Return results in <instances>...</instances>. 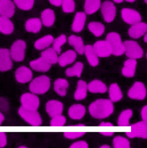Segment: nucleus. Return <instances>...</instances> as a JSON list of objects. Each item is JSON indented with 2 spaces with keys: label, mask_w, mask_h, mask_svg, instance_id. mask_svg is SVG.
I'll list each match as a JSON object with an SVG mask.
<instances>
[{
  "label": "nucleus",
  "mask_w": 147,
  "mask_h": 148,
  "mask_svg": "<svg viewBox=\"0 0 147 148\" xmlns=\"http://www.w3.org/2000/svg\"><path fill=\"white\" fill-rule=\"evenodd\" d=\"M89 111L91 115L95 119H105L113 112V104L110 100L100 99L91 103Z\"/></svg>",
  "instance_id": "obj_1"
},
{
  "label": "nucleus",
  "mask_w": 147,
  "mask_h": 148,
  "mask_svg": "<svg viewBox=\"0 0 147 148\" xmlns=\"http://www.w3.org/2000/svg\"><path fill=\"white\" fill-rule=\"evenodd\" d=\"M51 86L50 79L45 75L39 76L34 79L29 85V89L35 94H43L49 89Z\"/></svg>",
  "instance_id": "obj_2"
},
{
  "label": "nucleus",
  "mask_w": 147,
  "mask_h": 148,
  "mask_svg": "<svg viewBox=\"0 0 147 148\" xmlns=\"http://www.w3.org/2000/svg\"><path fill=\"white\" fill-rule=\"evenodd\" d=\"M106 40L111 46L112 54L118 56L124 54L125 52L124 45L122 42L120 36L118 33L111 32L108 33Z\"/></svg>",
  "instance_id": "obj_3"
},
{
  "label": "nucleus",
  "mask_w": 147,
  "mask_h": 148,
  "mask_svg": "<svg viewBox=\"0 0 147 148\" xmlns=\"http://www.w3.org/2000/svg\"><path fill=\"white\" fill-rule=\"evenodd\" d=\"M18 112L21 117L31 126L39 127L42 124V118L37 110L27 109L22 106Z\"/></svg>",
  "instance_id": "obj_4"
},
{
  "label": "nucleus",
  "mask_w": 147,
  "mask_h": 148,
  "mask_svg": "<svg viewBox=\"0 0 147 148\" xmlns=\"http://www.w3.org/2000/svg\"><path fill=\"white\" fill-rule=\"evenodd\" d=\"M123 44L125 49L124 53L129 58L136 60L143 56V50L137 42L129 40L125 41Z\"/></svg>",
  "instance_id": "obj_5"
},
{
  "label": "nucleus",
  "mask_w": 147,
  "mask_h": 148,
  "mask_svg": "<svg viewBox=\"0 0 147 148\" xmlns=\"http://www.w3.org/2000/svg\"><path fill=\"white\" fill-rule=\"evenodd\" d=\"M27 47L26 42L23 40H16L11 46L10 53L11 58L16 62L23 61L25 58Z\"/></svg>",
  "instance_id": "obj_6"
},
{
  "label": "nucleus",
  "mask_w": 147,
  "mask_h": 148,
  "mask_svg": "<svg viewBox=\"0 0 147 148\" xmlns=\"http://www.w3.org/2000/svg\"><path fill=\"white\" fill-rule=\"evenodd\" d=\"M126 134L130 138L139 137L147 139V123L142 121L132 124L130 130L126 132Z\"/></svg>",
  "instance_id": "obj_7"
},
{
  "label": "nucleus",
  "mask_w": 147,
  "mask_h": 148,
  "mask_svg": "<svg viewBox=\"0 0 147 148\" xmlns=\"http://www.w3.org/2000/svg\"><path fill=\"white\" fill-rule=\"evenodd\" d=\"M22 106L27 109L37 110L39 106V99L33 93H26L21 97Z\"/></svg>",
  "instance_id": "obj_8"
},
{
  "label": "nucleus",
  "mask_w": 147,
  "mask_h": 148,
  "mask_svg": "<svg viewBox=\"0 0 147 148\" xmlns=\"http://www.w3.org/2000/svg\"><path fill=\"white\" fill-rule=\"evenodd\" d=\"M122 20L128 24L133 25L140 22L142 21L141 16L136 10L130 8L122 9L121 11Z\"/></svg>",
  "instance_id": "obj_9"
},
{
  "label": "nucleus",
  "mask_w": 147,
  "mask_h": 148,
  "mask_svg": "<svg viewBox=\"0 0 147 148\" xmlns=\"http://www.w3.org/2000/svg\"><path fill=\"white\" fill-rule=\"evenodd\" d=\"M146 95V89L143 83L140 82L135 83L129 89L128 95L129 98L134 99L143 100Z\"/></svg>",
  "instance_id": "obj_10"
},
{
  "label": "nucleus",
  "mask_w": 147,
  "mask_h": 148,
  "mask_svg": "<svg viewBox=\"0 0 147 148\" xmlns=\"http://www.w3.org/2000/svg\"><path fill=\"white\" fill-rule=\"evenodd\" d=\"M101 12L105 21L107 23H111L116 16V7L111 2L106 1L101 6Z\"/></svg>",
  "instance_id": "obj_11"
},
{
  "label": "nucleus",
  "mask_w": 147,
  "mask_h": 148,
  "mask_svg": "<svg viewBox=\"0 0 147 148\" xmlns=\"http://www.w3.org/2000/svg\"><path fill=\"white\" fill-rule=\"evenodd\" d=\"M92 47L98 57H108L112 54L111 46L106 40L98 41Z\"/></svg>",
  "instance_id": "obj_12"
},
{
  "label": "nucleus",
  "mask_w": 147,
  "mask_h": 148,
  "mask_svg": "<svg viewBox=\"0 0 147 148\" xmlns=\"http://www.w3.org/2000/svg\"><path fill=\"white\" fill-rule=\"evenodd\" d=\"M13 66L10 51L8 49H0V71H9Z\"/></svg>",
  "instance_id": "obj_13"
},
{
  "label": "nucleus",
  "mask_w": 147,
  "mask_h": 148,
  "mask_svg": "<svg viewBox=\"0 0 147 148\" xmlns=\"http://www.w3.org/2000/svg\"><path fill=\"white\" fill-rule=\"evenodd\" d=\"M32 72L27 66H21L16 71V80L21 84H25L29 82L32 79Z\"/></svg>",
  "instance_id": "obj_14"
},
{
  "label": "nucleus",
  "mask_w": 147,
  "mask_h": 148,
  "mask_svg": "<svg viewBox=\"0 0 147 148\" xmlns=\"http://www.w3.org/2000/svg\"><path fill=\"white\" fill-rule=\"evenodd\" d=\"M63 104L57 100H50L46 104V110L51 118L60 115L63 111Z\"/></svg>",
  "instance_id": "obj_15"
},
{
  "label": "nucleus",
  "mask_w": 147,
  "mask_h": 148,
  "mask_svg": "<svg viewBox=\"0 0 147 148\" xmlns=\"http://www.w3.org/2000/svg\"><path fill=\"white\" fill-rule=\"evenodd\" d=\"M15 13V6L10 0H0V15L10 18Z\"/></svg>",
  "instance_id": "obj_16"
},
{
  "label": "nucleus",
  "mask_w": 147,
  "mask_h": 148,
  "mask_svg": "<svg viewBox=\"0 0 147 148\" xmlns=\"http://www.w3.org/2000/svg\"><path fill=\"white\" fill-rule=\"evenodd\" d=\"M147 31L146 23L140 22L131 26L129 30V34L132 38H138L145 35Z\"/></svg>",
  "instance_id": "obj_17"
},
{
  "label": "nucleus",
  "mask_w": 147,
  "mask_h": 148,
  "mask_svg": "<svg viewBox=\"0 0 147 148\" xmlns=\"http://www.w3.org/2000/svg\"><path fill=\"white\" fill-rule=\"evenodd\" d=\"M30 66L35 71L44 72L49 70L51 67V64L43 58L41 57L38 59L31 61Z\"/></svg>",
  "instance_id": "obj_18"
},
{
  "label": "nucleus",
  "mask_w": 147,
  "mask_h": 148,
  "mask_svg": "<svg viewBox=\"0 0 147 148\" xmlns=\"http://www.w3.org/2000/svg\"><path fill=\"white\" fill-rule=\"evenodd\" d=\"M137 61L136 60L129 59L127 60L124 64L122 68V74L127 77H132L134 76L136 69Z\"/></svg>",
  "instance_id": "obj_19"
},
{
  "label": "nucleus",
  "mask_w": 147,
  "mask_h": 148,
  "mask_svg": "<svg viewBox=\"0 0 147 148\" xmlns=\"http://www.w3.org/2000/svg\"><path fill=\"white\" fill-rule=\"evenodd\" d=\"M86 16L83 12L77 13L72 24V29L75 32H79L82 31L84 27Z\"/></svg>",
  "instance_id": "obj_20"
},
{
  "label": "nucleus",
  "mask_w": 147,
  "mask_h": 148,
  "mask_svg": "<svg viewBox=\"0 0 147 148\" xmlns=\"http://www.w3.org/2000/svg\"><path fill=\"white\" fill-rule=\"evenodd\" d=\"M77 57V53L74 51L68 50L58 58V62L60 66L64 67L73 63Z\"/></svg>",
  "instance_id": "obj_21"
},
{
  "label": "nucleus",
  "mask_w": 147,
  "mask_h": 148,
  "mask_svg": "<svg viewBox=\"0 0 147 148\" xmlns=\"http://www.w3.org/2000/svg\"><path fill=\"white\" fill-rule=\"evenodd\" d=\"M85 108L83 105L77 104L70 107L69 110V115L71 119L74 120H79L84 116Z\"/></svg>",
  "instance_id": "obj_22"
},
{
  "label": "nucleus",
  "mask_w": 147,
  "mask_h": 148,
  "mask_svg": "<svg viewBox=\"0 0 147 148\" xmlns=\"http://www.w3.org/2000/svg\"><path fill=\"white\" fill-rule=\"evenodd\" d=\"M55 20V12L51 9L44 10L41 14V21L45 27H50L54 24Z\"/></svg>",
  "instance_id": "obj_23"
},
{
  "label": "nucleus",
  "mask_w": 147,
  "mask_h": 148,
  "mask_svg": "<svg viewBox=\"0 0 147 148\" xmlns=\"http://www.w3.org/2000/svg\"><path fill=\"white\" fill-rule=\"evenodd\" d=\"M42 27V21L37 18H30L27 21L25 24L26 30L32 33H36L39 32Z\"/></svg>",
  "instance_id": "obj_24"
},
{
  "label": "nucleus",
  "mask_w": 147,
  "mask_h": 148,
  "mask_svg": "<svg viewBox=\"0 0 147 148\" xmlns=\"http://www.w3.org/2000/svg\"><path fill=\"white\" fill-rule=\"evenodd\" d=\"M14 30V25L10 18L0 16V32L5 35H10Z\"/></svg>",
  "instance_id": "obj_25"
},
{
  "label": "nucleus",
  "mask_w": 147,
  "mask_h": 148,
  "mask_svg": "<svg viewBox=\"0 0 147 148\" xmlns=\"http://www.w3.org/2000/svg\"><path fill=\"white\" fill-rule=\"evenodd\" d=\"M88 63L92 66H95L99 64L98 57L94 50L92 46L87 45L85 46L84 52Z\"/></svg>",
  "instance_id": "obj_26"
},
{
  "label": "nucleus",
  "mask_w": 147,
  "mask_h": 148,
  "mask_svg": "<svg viewBox=\"0 0 147 148\" xmlns=\"http://www.w3.org/2000/svg\"><path fill=\"white\" fill-rule=\"evenodd\" d=\"M68 41L69 44L73 46L79 54L80 55L83 54L85 46L84 45L83 39L80 37L72 35L69 37Z\"/></svg>",
  "instance_id": "obj_27"
},
{
  "label": "nucleus",
  "mask_w": 147,
  "mask_h": 148,
  "mask_svg": "<svg viewBox=\"0 0 147 148\" xmlns=\"http://www.w3.org/2000/svg\"><path fill=\"white\" fill-rule=\"evenodd\" d=\"M54 39V38L51 35H46L36 40L35 42L34 46L38 50L44 49L53 43Z\"/></svg>",
  "instance_id": "obj_28"
},
{
  "label": "nucleus",
  "mask_w": 147,
  "mask_h": 148,
  "mask_svg": "<svg viewBox=\"0 0 147 148\" xmlns=\"http://www.w3.org/2000/svg\"><path fill=\"white\" fill-rule=\"evenodd\" d=\"M89 92L94 93H103L107 90V87L104 83L99 80H94L88 85Z\"/></svg>",
  "instance_id": "obj_29"
},
{
  "label": "nucleus",
  "mask_w": 147,
  "mask_h": 148,
  "mask_svg": "<svg viewBox=\"0 0 147 148\" xmlns=\"http://www.w3.org/2000/svg\"><path fill=\"white\" fill-rule=\"evenodd\" d=\"M88 85L85 81L79 80L77 83V87L75 92L74 98L77 100L83 99L86 97Z\"/></svg>",
  "instance_id": "obj_30"
},
{
  "label": "nucleus",
  "mask_w": 147,
  "mask_h": 148,
  "mask_svg": "<svg viewBox=\"0 0 147 148\" xmlns=\"http://www.w3.org/2000/svg\"><path fill=\"white\" fill-rule=\"evenodd\" d=\"M41 57L51 65L58 62L57 53L53 48H48L44 51L41 54Z\"/></svg>",
  "instance_id": "obj_31"
},
{
  "label": "nucleus",
  "mask_w": 147,
  "mask_h": 148,
  "mask_svg": "<svg viewBox=\"0 0 147 148\" xmlns=\"http://www.w3.org/2000/svg\"><path fill=\"white\" fill-rule=\"evenodd\" d=\"M68 86V82L64 79H58L54 83L55 91L60 96H64L66 95V90Z\"/></svg>",
  "instance_id": "obj_32"
},
{
  "label": "nucleus",
  "mask_w": 147,
  "mask_h": 148,
  "mask_svg": "<svg viewBox=\"0 0 147 148\" xmlns=\"http://www.w3.org/2000/svg\"><path fill=\"white\" fill-rule=\"evenodd\" d=\"M100 6L101 0H85V11L88 14H92L98 11Z\"/></svg>",
  "instance_id": "obj_33"
},
{
  "label": "nucleus",
  "mask_w": 147,
  "mask_h": 148,
  "mask_svg": "<svg viewBox=\"0 0 147 148\" xmlns=\"http://www.w3.org/2000/svg\"><path fill=\"white\" fill-rule=\"evenodd\" d=\"M109 92L110 100L112 102H117L122 98V92L117 84L111 85L109 88Z\"/></svg>",
  "instance_id": "obj_34"
},
{
  "label": "nucleus",
  "mask_w": 147,
  "mask_h": 148,
  "mask_svg": "<svg viewBox=\"0 0 147 148\" xmlns=\"http://www.w3.org/2000/svg\"><path fill=\"white\" fill-rule=\"evenodd\" d=\"M133 115V112L130 109L123 111L120 114L118 121V126L121 127L129 126V120Z\"/></svg>",
  "instance_id": "obj_35"
},
{
  "label": "nucleus",
  "mask_w": 147,
  "mask_h": 148,
  "mask_svg": "<svg viewBox=\"0 0 147 148\" xmlns=\"http://www.w3.org/2000/svg\"><path fill=\"white\" fill-rule=\"evenodd\" d=\"M88 28L90 31L96 37H99L103 35L105 31L104 25L101 23L97 22H92L89 23Z\"/></svg>",
  "instance_id": "obj_36"
},
{
  "label": "nucleus",
  "mask_w": 147,
  "mask_h": 148,
  "mask_svg": "<svg viewBox=\"0 0 147 148\" xmlns=\"http://www.w3.org/2000/svg\"><path fill=\"white\" fill-rule=\"evenodd\" d=\"M83 69V64L81 62L76 63L72 67L68 68L66 71V75L68 77H79L81 76Z\"/></svg>",
  "instance_id": "obj_37"
},
{
  "label": "nucleus",
  "mask_w": 147,
  "mask_h": 148,
  "mask_svg": "<svg viewBox=\"0 0 147 148\" xmlns=\"http://www.w3.org/2000/svg\"><path fill=\"white\" fill-rule=\"evenodd\" d=\"M113 146L115 148H130V143L129 141L126 138L118 136L113 139Z\"/></svg>",
  "instance_id": "obj_38"
},
{
  "label": "nucleus",
  "mask_w": 147,
  "mask_h": 148,
  "mask_svg": "<svg viewBox=\"0 0 147 148\" xmlns=\"http://www.w3.org/2000/svg\"><path fill=\"white\" fill-rule=\"evenodd\" d=\"M15 4L20 9L29 10L31 9L34 4V0H14Z\"/></svg>",
  "instance_id": "obj_39"
},
{
  "label": "nucleus",
  "mask_w": 147,
  "mask_h": 148,
  "mask_svg": "<svg viewBox=\"0 0 147 148\" xmlns=\"http://www.w3.org/2000/svg\"><path fill=\"white\" fill-rule=\"evenodd\" d=\"M66 38L65 35H61L59 37L54 39L53 42V48L57 51V54H59L61 51V47L66 42Z\"/></svg>",
  "instance_id": "obj_40"
},
{
  "label": "nucleus",
  "mask_w": 147,
  "mask_h": 148,
  "mask_svg": "<svg viewBox=\"0 0 147 148\" xmlns=\"http://www.w3.org/2000/svg\"><path fill=\"white\" fill-rule=\"evenodd\" d=\"M61 5L64 12L72 13L75 10V3L73 0H62Z\"/></svg>",
  "instance_id": "obj_41"
},
{
  "label": "nucleus",
  "mask_w": 147,
  "mask_h": 148,
  "mask_svg": "<svg viewBox=\"0 0 147 148\" xmlns=\"http://www.w3.org/2000/svg\"><path fill=\"white\" fill-rule=\"evenodd\" d=\"M51 121V126L54 127H62L64 125L66 121V119L61 114L55 116L52 118Z\"/></svg>",
  "instance_id": "obj_42"
},
{
  "label": "nucleus",
  "mask_w": 147,
  "mask_h": 148,
  "mask_svg": "<svg viewBox=\"0 0 147 148\" xmlns=\"http://www.w3.org/2000/svg\"><path fill=\"white\" fill-rule=\"evenodd\" d=\"M85 134V132L82 131H66L64 133V136L67 139H73L83 136Z\"/></svg>",
  "instance_id": "obj_43"
},
{
  "label": "nucleus",
  "mask_w": 147,
  "mask_h": 148,
  "mask_svg": "<svg viewBox=\"0 0 147 148\" xmlns=\"http://www.w3.org/2000/svg\"><path fill=\"white\" fill-rule=\"evenodd\" d=\"M88 144L84 141H80L77 142L71 145L70 148H88Z\"/></svg>",
  "instance_id": "obj_44"
},
{
  "label": "nucleus",
  "mask_w": 147,
  "mask_h": 148,
  "mask_svg": "<svg viewBox=\"0 0 147 148\" xmlns=\"http://www.w3.org/2000/svg\"><path fill=\"white\" fill-rule=\"evenodd\" d=\"M7 143V138L6 134L0 131V148H3L6 146Z\"/></svg>",
  "instance_id": "obj_45"
},
{
  "label": "nucleus",
  "mask_w": 147,
  "mask_h": 148,
  "mask_svg": "<svg viewBox=\"0 0 147 148\" xmlns=\"http://www.w3.org/2000/svg\"><path fill=\"white\" fill-rule=\"evenodd\" d=\"M141 116L143 121L147 123V106H145L141 111Z\"/></svg>",
  "instance_id": "obj_46"
},
{
  "label": "nucleus",
  "mask_w": 147,
  "mask_h": 148,
  "mask_svg": "<svg viewBox=\"0 0 147 148\" xmlns=\"http://www.w3.org/2000/svg\"><path fill=\"white\" fill-rule=\"evenodd\" d=\"M49 1L51 4L57 7L60 6L62 1V0H49Z\"/></svg>",
  "instance_id": "obj_47"
},
{
  "label": "nucleus",
  "mask_w": 147,
  "mask_h": 148,
  "mask_svg": "<svg viewBox=\"0 0 147 148\" xmlns=\"http://www.w3.org/2000/svg\"><path fill=\"white\" fill-rule=\"evenodd\" d=\"M101 134L105 136H112L114 134V132L112 130H106V131H101Z\"/></svg>",
  "instance_id": "obj_48"
},
{
  "label": "nucleus",
  "mask_w": 147,
  "mask_h": 148,
  "mask_svg": "<svg viewBox=\"0 0 147 148\" xmlns=\"http://www.w3.org/2000/svg\"><path fill=\"white\" fill-rule=\"evenodd\" d=\"M4 119V117L3 116V114L0 112V125H1L2 123L3 122V120Z\"/></svg>",
  "instance_id": "obj_49"
},
{
  "label": "nucleus",
  "mask_w": 147,
  "mask_h": 148,
  "mask_svg": "<svg viewBox=\"0 0 147 148\" xmlns=\"http://www.w3.org/2000/svg\"><path fill=\"white\" fill-rule=\"evenodd\" d=\"M101 148H111V147L110 146H108V145H103V146H101Z\"/></svg>",
  "instance_id": "obj_50"
},
{
  "label": "nucleus",
  "mask_w": 147,
  "mask_h": 148,
  "mask_svg": "<svg viewBox=\"0 0 147 148\" xmlns=\"http://www.w3.org/2000/svg\"><path fill=\"white\" fill-rule=\"evenodd\" d=\"M114 2H115L116 3H121L124 0H113Z\"/></svg>",
  "instance_id": "obj_51"
},
{
  "label": "nucleus",
  "mask_w": 147,
  "mask_h": 148,
  "mask_svg": "<svg viewBox=\"0 0 147 148\" xmlns=\"http://www.w3.org/2000/svg\"><path fill=\"white\" fill-rule=\"evenodd\" d=\"M144 40L145 42H147V35L146 33L145 34V36L144 37Z\"/></svg>",
  "instance_id": "obj_52"
},
{
  "label": "nucleus",
  "mask_w": 147,
  "mask_h": 148,
  "mask_svg": "<svg viewBox=\"0 0 147 148\" xmlns=\"http://www.w3.org/2000/svg\"><path fill=\"white\" fill-rule=\"evenodd\" d=\"M126 1L128 2H134L135 0H126Z\"/></svg>",
  "instance_id": "obj_53"
},
{
  "label": "nucleus",
  "mask_w": 147,
  "mask_h": 148,
  "mask_svg": "<svg viewBox=\"0 0 147 148\" xmlns=\"http://www.w3.org/2000/svg\"><path fill=\"white\" fill-rule=\"evenodd\" d=\"M21 148H27V147H25V146H22L21 147H20Z\"/></svg>",
  "instance_id": "obj_54"
}]
</instances>
